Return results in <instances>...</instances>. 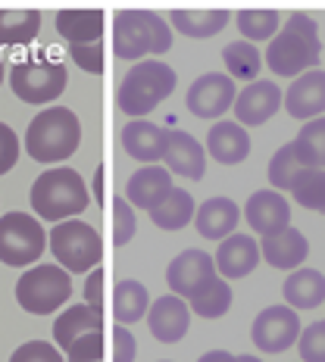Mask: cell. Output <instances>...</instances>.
I'll return each mask as SVG.
<instances>
[{
    "label": "cell",
    "mask_w": 325,
    "mask_h": 362,
    "mask_svg": "<svg viewBox=\"0 0 325 362\" xmlns=\"http://www.w3.org/2000/svg\"><path fill=\"white\" fill-rule=\"evenodd\" d=\"M322 57L319 25L309 13H288L285 25L266 47V66L282 78H300L313 72Z\"/></svg>",
    "instance_id": "1"
},
{
    "label": "cell",
    "mask_w": 325,
    "mask_h": 362,
    "mask_svg": "<svg viewBox=\"0 0 325 362\" xmlns=\"http://www.w3.org/2000/svg\"><path fill=\"white\" fill-rule=\"evenodd\" d=\"M22 144L35 163H63L81 144V122L69 107H47L28 122Z\"/></svg>",
    "instance_id": "2"
},
{
    "label": "cell",
    "mask_w": 325,
    "mask_h": 362,
    "mask_svg": "<svg viewBox=\"0 0 325 362\" xmlns=\"http://www.w3.org/2000/svg\"><path fill=\"white\" fill-rule=\"evenodd\" d=\"M172 47V28L156 10H119L113 19V54L141 63L147 54L163 57Z\"/></svg>",
    "instance_id": "3"
},
{
    "label": "cell",
    "mask_w": 325,
    "mask_h": 362,
    "mask_svg": "<svg viewBox=\"0 0 325 362\" xmlns=\"http://www.w3.org/2000/svg\"><path fill=\"white\" fill-rule=\"evenodd\" d=\"M28 200H32L38 222L47 218V222L57 225V222H66V218H75L79 213H85L88 185L75 169H47L32 185Z\"/></svg>",
    "instance_id": "4"
},
{
    "label": "cell",
    "mask_w": 325,
    "mask_h": 362,
    "mask_svg": "<svg viewBox=\"0 0 325 362\" xmlns=\"http://www.w3.org/2000/svg\"><path fill=\"white\" fill-rule=\"evenodd\" d=\"M172 90H176V69L166 66L163 59H141L125 72L122 85L116 90V103L125 116L144 119Z\"/></svg>",
    "instance_id": "5"
},
{
    "label": "cell",
    "mask_w": 325,
    "mask_h": 362,
    "mask_svg": "<svg viewBox=\"0 0 325 362\" xmlns=\"http://www.w3.org/2000/svg\"><path fill=\"white\" fill-rule=\"evenodd\" d=\"M47 247H50V253H54L57 266L66 269L69 275H88V272L97 269V262L103 259L101 231H97L94 225L81 222V218L57 222L47 235Z\"/></svg>",
    "instance_id": "6"
},
{
    "label": "cell",
    "mask_w": 325,
    "mask_h": 362,
    "mask_svg": "<svg viewBox=\"0 0 325 362\" xmlns=\"http://www.w3.org/2000/svg\"><path fill=\"white\" fill-rule=\"evenodd\" d=\"M69 85V72L50 54L25 57L19 63H13L10 69V88L22 103H54Z\"/></svg>",
    "instance_id": "7"
},
{
    "label": "cell",
    "mask_w": 325,
    "mask_h": 362,
    "mask_svg": "<svg viewBox=\"0 0 325 362\" xmlns=\"http://www.w3.org/2000/svg\"><path fill=\"white\" fill-rule=\"evenodd\" d=\"M69 297H72V278L57 262L22 272V278L16 281V303L32 315L57 313Z\"/></svg>",
    "instance_id": "8"
},
{
    "label": "cell",
    "mask_w": 325,
    "mask_h": 362,
    "mask_svg": "<svg viewBox=\"0 0 325 362\" xmlns=\"http://www.w3.org/2000/svg\"><path fill=\"white\" fill-rule=\"evenodd\" d=\"M47 250V231L35 216L6 213L0 218V262L13 269L35 266Z\"/></svg>",
    "instance_id": "9"
},
{
    "label": "cell",
    "mask_w": 325,
    "mask_h": 362,
    "mask_svg": "<svg viewBox=\"0 0 325 362\" xmlns=\"http://www.w3.org/2000/svg\"><path fill=\"white\" fill-rule=\"evenodd\" d=\"M300 337V315L291 306H266L253 319L251 341L263 353H285Z\"/></svg>",
    "instance_id": "10"
},
{
    "label": "cell",
    "mask_w": 325,
    "mask_h": 362,
    "mask_svg": "<svg viewBox=\"0 0 325 362\" xmlns=\"http://www.w3.org/2000/svg\"><path fill=\"white\" fill-rule=\"evenodd\" d=\"M235 103V81L225 72H207L188 88L185 107L198 119H222V112Z\"/></svg>",
    "instance_id": "11"
},
{
    "label": "cell",
    "mask_w": 325,
    "mask_h": 362,
    "mask_svg": "<svg viewBox=\"0 0 325 362\" xmlns=\"http://www.w3.org/2000/svg\"><path fill=\"white\" fill-rule=\"evenodd\" d=\"M213 278H216V262H213V256L203 250L178 253L176 259L169 262V269H166V281H169L172 293L181 300H191L194 293L207 281H213Z\"/></svg>",
    "instance_id": "12"
},
{
    "label": "cell",
    "mask_w": 325,
    "mask_h": 362,
    "mask_svg": "<svg viewBox=\"0 0 325 362\" xmlns=\"http://www.w3.org/2000/svg\"><path fill=\"white\" fill-rule=\"evenodd\" d=\"M232 110H235V119H238L241 128L244 125H263V122H269L278 110H282V88H278L275 81H260L256 78L244 90H238L235 94Z\"/></svg>",
    "instance_id": "13"
},
{
    "label": "cell",
    "mask_w": 325,
    "mask_h": 362,
    "mask_svg": "<svg viewBox=\"0 0 325 362\" xmlns=\"http://www.w3.org/2000/svg\"><path fill=\"white\" fill-rule=\"evenodd\" d=\"M247 218V225L256 231L260 238H272L278 235V231L291 228V206L288 200H285V194L278 191H256L251 194V200L244 203V213H241Z\"/></svg>",
    "instance_id": "14"
},
{
    "label": "cell",
    "mask_w": 325,
    "mask_h": 362,
    "mask_svg": "<svg viewBox=\"0 0 325 362\" xmlns=\"http://www.w3.org/2000/svg\"><path fill=\"white\" fill-rule=\"evenodd\" d=\"M163 163H166V172H176L181 178H191V181H200L203 172H207V150L198 144V138L181 128H172L166 132V150H163Z\"/></svg>",
    "instance_id": "15"
},
{
    "label": "cell",
    "mask_w": 325,
    "mask_h": 362,
    "mask_svg": "<svg viewBox=\"0 0 325 362\" xmlns=\"http://www.w3.org/2000/svg\"><path fill=\"white\" fill-rule=\"evenodd\" d=\"M144 319H147L150 334L160 344H178L188 334V328H191V309L176 293H166V297L150 303Z\"/></svg>",
    "instance_id": "16"
},
{
    "label": "cell",
    "mask_w": 325,
    "mask_h": 362,
    "mask_svg": "<svg viewBox=\"0 0 325 362\" xmlns=\"http://www.w3.org/2000/svg\"><path fill=\"white\" fill-rule=\"evenodd\" d=\"M282 107L288 110L291 119H300V122L319 119L325 112V72L313 69L294 78V85L282 90Z\"/></svg>",
    "instance_id": "17"
},
{
    "label": "cell",
    "mask_w": 325,
    "mask_h": 362,
    "mask_svg": "<svg viewBox=\"0 0 325 362\" xmlns=\"http://www.w3.org/2000/svg\"><path fill=\"white\" fill-rule=\"evenodd\" d=\"M172 175L163 169V165H144V169H138L132 178H128L125 185V200L132 209H154L160 206V203L169 197L172 191Z\"/></svg>",
    "instance_id": "18"
},
{
    "label": "cell",
    "mask_w": 325,
    "mask_h": 362,
    "mask_svg": "<svg viewBox=\"0 0 325 362\" xmlns=\"http://www.w3.org/2000/svg\"><path fill=\"white\" fill-rule=\"evenodd\" d=\"M207 153L222 165H238L251 153V134L235 119H219L207 132Z\"/></svg>",
    "instance_id": "19"
},
{
    "label": "cell",
    "mask_w": 325,
    "mask_h": 362,
    "mask_svg": "<svg viewBox=\"0 0 325 362\" xmlns=\"http://www.w3.org/2000/svg\"><path fill=\"white\" fill-rule=\"evenodd\" d=\"M216 275L247 278L260 266V244L251 235H229L216 250Z\"/></svg>",
    "instance_id": "20"
},
{
    "label": "cell",
    "mask_w": 325,
    "mask_h": 362,
    "mask_svg": "<svg viewBox=\"0 0 325 362\" xmlns=\"http://www.w3.org/2000/svg\"><path fill=\"white\" fill-rule=\"evenodd\" d=\"M238 222H241V209L229 197H210L207 203H200L194 209V225H198L200 238L207 240H225L229 235H235Z\"/></svg>",
    "instance_id": "21"
},
{
    "label": "cell",
    "mask_w": 325,
    "mask_h": 362,
    "mask_svg": "<svg viewBox=\"0 0 325 362\" xmlns=\"http://www.w3.org/2000/svg\"><path fill=\"white\" fill-rule=\"evenodd\" d=\"M307 253H309V244H307L304 231H297L294 225L272 238H263V244H260V259H266L272 269H282V272L300 269Z\"/></svg>",
    "instance_id": "22"
},
{
    "label": "cell",
    "mask_w": 325,
    "mask_h": 362,
    "mask_svg": "<svg viewBox=\"0 0 325 362\" xmlns=\"http://www.w3.org/2000/svg\"><path fill=\"white\" fill-rule=\"evenodd\" d=\"M122 147L132 160L156 165V160H163L166 150V132L160 125L147 122V119H132L122 128Z\"/></svg>",
    "instance_id": "23"
},
{
    "label": "cell",
    "mask_w": 325,
    "mask_h": 362,
    "mask_svg": "<svg viewBox=\"0 0 325 362\" xmlns=\"http://www.w3.org/2000/svg\"><path fill=\"white\" fill-rule=\"evenodd\" d=\"M91 331H103V313L91 309L88 303H75L63 309L59 319L54 322V346L59 353H66L81 334H91Z\"/></svg>",
    "instance_id": "24"
},
{
    "label": "cell",
    "mask_w": 325,
    "mask_h": 362,
    "mask_svg": "<svg viewBox=\"0 0 325 362\" xmlns=\"http://www.w3.org/2000/svg\"><path fill=\"white\" fill-rule=\"evenodd\" d=\"M282 297L285 306L297 309H316L325 303V275L316 269H294L282 284Z\"/></svg>",
    "instance_id": "25"
},
{
    "label": "cell",
    "mask_w": 325,
    "mask_h": 362,
    "mask_svg": "<svg viewBox=\"0 0 325 362\" xmlns=\"http://www.w3.org/2000/svg\"><path fill=\"white\" fill-rule=\"evenodd\" d=\"M103 28H107L103 10H59L57 13V35L69 44L101 41Z\"/></svg>",
    "instance_id": "26"
},
{
    "label": "cell",
    "mask_w": 325,
    "mask_h": 362,
    "mask_svg": "<svg viewBox=\"0 0 325 362\" xmlns=\"http://www.w3.org/2000/svg\"><path fill=\"white\" fill-rule=\"evenodd\" d=\"M169 28L188 35V37H213L232 22L229 10H172L169 13Z\"/></svg>",
    "instance_id": "27"
},
{
    "label": "cell",
    "mask_w": 325,
    "mask_h": 362,
    "mask_svg": "<svg viewBox=\"0 0 325 362\" xmlns=\"http://www.w3.org/2000/svg\"><path fill=\"white\" fill-rule=\"evenodd\" d=\"M150 309V293L141 281H135V278H125V281H119L116 288H113V319L119 322V325H135L138 319H144Z\"/></svg>",
    "instance_id": "28"
},
{
    "label": "cell",
    "mask_w": 325,
    "mask_h": 362,
    "mask_svg": "<svg viewBox=\"0 0 325 362\" xmlns=\"http://www.w3.org/2000/svg\"><path fill=\"white\" fill-rule=\"evenodd\" d=\"M41 32L38 10H0V47H25Z\"/></svg>",
    "instance_id": "29"
},
{
    "label": "cell",
    "mask_w": 325,
    "mask_h": 362,
    "mask_svg": "<svg viewBox=\"0 0 325 362\" xmlns=\"http://www.w3.org/2000/svg\"><path fill=\"white\" fill-rule=\"evenodd\" d=\"M194 197L185 191V187H172L169 197H166L160 206L150 209V222L163 231H178L185 228L188 222H194Z\"/></svg>",
    "instance_id": "30"
},
{
    "label": "cell",
    "mask_w": 325,
    "mask_h": 362,
    "mask_svg": "<svg viewBox=\"0 0 325 362\" xmlns=\"http://www.w3.org/2000/svg\"><path fill=\"white\" fill-rule=\"evenodd\" d=\"M294 156L304 169H325V116L309 119L291 141Z\"/></svg>",
    "instance_id": "31"
},
{
    "label": "cell",
    "mask_w": 325,
    "mask_h": 362,
    "mask_svg": "<svg viewBox=\"0 0 325 362\" xmlns=\"http://www.w3.org/2000/svg\"><path fill=\"white\" fill-rule=\"evenodd\" d=\"M222 63H225V69H229L232 81L238 78V81H247V85H251L263 69V54L256 44L232 41V44H225V50H222Z\"/></svg>",
    "instance_id": "32"
},
{
    "label": "cell",
    "mask_w": 325,
    "mask_h": 362,
    "mask_svg": "<svg viewBox=\"0 0 325 362\" xmlns=\"http://www.w3.org/2000/svg\"><path fill=\"white\" fill-rule=\"evenodd\" d=\"M185 303L194 315H200V319H222L232 306V288L225 278L216 275L213 281H207L191 300H185Z\"/></svg>",
    "instance_id": "33"
},
{
    "label": "cell",
    "mask_w": 325,
    "mask_h": 362,
    "mask_svg": "<svg viewBox=\"0 0 325 362\" xmlns=\"http://www.w3.org/2000/svg\"><path fill=\"white\" fill-rule=\"evenodd\" d=\"M238 32L244 35L241 41L256 44V41H272L282 28V13L278 10H238Z\"/></svg>",
    "instance_id": "34"
},
{
    "label": "cell",
    "mask_w": 325,
    "mask_h": 362,
    "mask_svg": "<svg viewBox=\"0 0 325 362\" xmlns=\"http://www.w3.org/2000/svg\"><path fill=\"white\" fill-rule=\"evenodd\" d=\"M288 194L304 209L325 213V169H300L297 178L291 181Z\"/></svg>",
    "instance_id": "35"
},
{
    "label": "cell",
    "mask_w": 325,
    "mask_h": 362,
    "mask_svg": "<svg viewBox=\"0 0 325 362\" xmlns=\"http://www.w3.org/2000/svg\"><path fill=\"white\" fill-rule=\"evenodd\" d=\"M304 169V165L297 163V156H294V147L285 144L275 150V156L269 160V181H272V191H288L291 181L297 178V172Z\"/></svg>",
    "instance_id": "36"
},
{
    "label": "cell",
    "mask_w": 325,
    "mask_h": 362,
    "mask_svg": "<svg viewBox=\"0 0 325 362\" xmlns=\"http://www.w3.org/2000/svg\"><path fill=\"white\" fill-rule=\"evenodd\" d=\"M138 222H135V209L128 206L125 197H113V247H122L135 238Z\"/></svg>",
    "instance_id": "37"
},
{
    "label": "cell",
    "mask_w": 325,
    "mask_h": 362,
    "mask_svg": "<svg viewBox=\"0 0 325 362\" xmlns=\"http://www.w3.org/2000/svg\"><path fill=\"white\" fill-rule=\"evenodd\" d=\"M297 350L304 362H325V322H313L309 328L300 331Z\"/></svg>",
    "instance_id": "38"
},
{
    "label": "cell",
    "mask_w": 325,
    "mask_h": 362,
    "mask_svg": "<svg viewBox=\"0 0 325 362\" xmlns=\"http://www.w3.org/2000/svg\"><path fill=\"white\" fill-rule=\"evenodd\" d=\"M66 362H103V331L81 334L79 341L66 350Z\"/></svg>",
    "instance_id": "39"
},
{
    "label": "cell",
    "mask_w": 325,
    "mask_h": 362,
    "mask_svg": "<svg viewBox=\"0 0 325 362\" xmlns=\"http://www.w3.org/2000/svg\"><path fill=\"white\" fill-rule=\"evenodd\" d=\"M69 57L79 69H85L88 75H101L103 72V41L94 44H69Z\"/></svg>",
    "instance_id": "40"
},
{
    "label": "cell",
    "mask_w": 325,
    "mask_h": 362,
    "mask_svg": "<svg viewBox=\"0 0 325 362\" xmlns=\"http://www.w3.org/2000/svg\"><path fill=\"white\" fill-rule=\"evenodd\" d=\"M10 362H66V359H63V353H59L54 344L28 341V344H22L19 350H13Z\"/></svg>",
    "instance_id": "41"
},
{
    "label": "cell",
    "mask_w": 325,
    "mask_h": 362,
    "mask_svg": "<svg viewBox=\"0 0 325 362\" xmlns=\"http://www.w3.org/2000/svg\"><path fill=\"white\" fill-rule=\"evenodd\" d=\"M19 138H16V132H13L6 122H0V175H6V172L16 165L19 160Z\"/></svg>",
    "instance_id": "42"
},
{
    "label": "cell",
    "mask_w": 325,
    "mask_h": 362,
    "mask_svg": "<svg viewBox=\"0 0 325 362\" xmlns=\"http://www.w3.org/2000/svg\"><path fill=\"white\" fill-rule=\"evenodd\" d=\"M138 356V344H135L132 331L125 325L113 328V362H135Z\"/></svg>",
    "instance_id": "43"
},
{
    "label": "cell",
    "mask_w": 325,
    "mask_h": 362,
    "mask_svg": "<svg viewBox=\"0 0 325 362\" xmlns=\"http://www.w3.org/2000/svg\"><path fill=\"white\" fill-rule=\"evenodd\" d=\"M103 281H107V272L103 269H91L88 281H85V303L97 313H103Z\"/></svg>",
    "instance_id": "44"
},
{
    "label": "cell",
    "mask_w": 325,
    "mask_h": 362,
    "mask_svg": "<svg viewBox=\"0 0 325 362\" xmlns=\"http://www.w3.org/2000/svg\"><path fill=\"white\" fill-rule=\"evenodd\" d=\"M91 194H94L97 206H107V165H97L94 181H91Z\"/></svg>",
    "instance_id": "45"
},
{
    "label": "cell",
    "mask_w": 325,
    "mask_h": 362,
    "mask_svg": "<svg viewBox=\"0 0 325 362\" xmlns=\"http://www.w3.org/2000/svg\"><path fill=\"white\" fill-rule=\"evenodd\" d=\"M198 362H235V356H232L229 350H210V353H203Z\"/></svg>",
    "instance_id": "46"
},
{
    "label": "cell",
    "mask_w": 325,
    "mask_h": 362,
    "mask_svg": "<svg viewBox=\"0 0 325 362\" xmlns=\"http://www.w3.org/2000/svg\"><path fill=\"white\" fill-rule=\"evenodd\" d=\"M235 362H263V359H256V356H235Z\"/></svg>",
    "instance_id": "47"
},
{
    "label": "cell",
    "mask_w": 325,
    "mask_h": 362,
    "mask_svg": "<svg viewBox=\"0 0 325 362\" xmlns=\"http://www.w3.org/2000/svg\"><path fill=\"white\" fill-rule=\"evenodd\" d=\"M4 75H6V69H4V63H0V85H4Z\"/></svg>",
    "instance_id": "48"
},
{
    "label": "cell",
    "mask_w": 325,
    "mask_h": 362,
    "mask_svg": "<svg viewBox=\"0 0 325 362\" xmlns=\"http://www.w3.org/2000/svg\"><path fill=\"white\" fill-rule=\"evenodd\" d=\"M163 362H172V359H163Z\"/></svg>",
    "instance_id": "49"
}]
</instances>
